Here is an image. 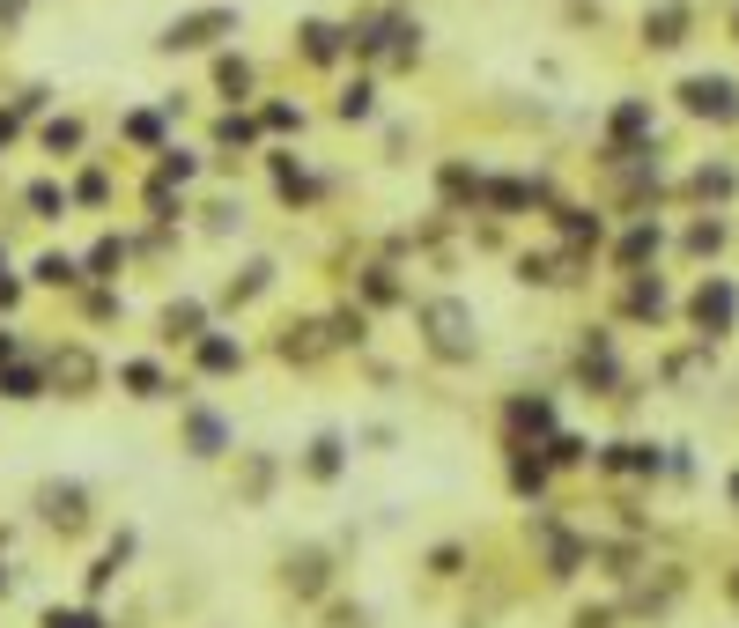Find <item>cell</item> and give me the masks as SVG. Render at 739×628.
Returning a JSON list of instances; mask_svg holds the SVG:
<instances>
[{
    "instance_id": "6da1fadb",
    "label": "cell",
    "mask_w": 739,
    "mask_h": 628,
    "mask_svg": "<svg viewBox=\"0 0 739 628\" xmlns=\"http://www.w3.org/2000/svg\"><path fill=\"white\" fill-rule=\"evenodd\" d=\"M688 111H732V82H688Z\"/></svg>"
},
{
    "instance_id": "7a4b0ae2",
    "label": "cell",
    "mask_w": 739,
    "mask_h": 628,
    "mask_svg": "<svg viewBox=\"0 0 739 628\" xmlns=\"http://www.w3.org/2000/svg\"><path fill=\"white\" fill-rule=\"evenodd\" d=\"M215 30H230V15H193V23H178V30H170V45H207Z\"/></svg>"
},
{
    "instance_id": "3957f363",
    "label": "cell",
    "mask_w": 739,
    "mask_h": 628,
    "mask_svg": "<svg viewBox=\"0 0 739 628\" xmlns=\"http://www.w3.org/2000/svg\"><path fill=\"white\" fill-rule=\"evenodd\" d=\"M695 311H703V326H725V318H732V289H703Z\"/></svg>"
},
{
    "instance_id": "277c9868",
    "label": "cell",
    "mask_w": 739,
    "mask_h": 628,
    "mask_svg": "<svg viewBox=\"0 0 739 628\" xmlns=\"http://www.w3.org/2000/svg\"><path fill=\"white\" fill-rule=\"evenodd\" d=\"M45 628H97V621H89V614H52Z\"/></svg>"
},
{
    "instance_id": "5b68a950",
    "label": "cell",
    "mask_w": 739,
    "mask_h": 628,
    "mask_svg": "<svg viewBox=\"0 0 739 628\" xmlns=\"http://www.w3.org/2000/svg\"><path fill=\"white\" fill-rule=\"evenodd\" d=\"M732 496H739V481H732Z\"/></svg>"
}]
</instances>
